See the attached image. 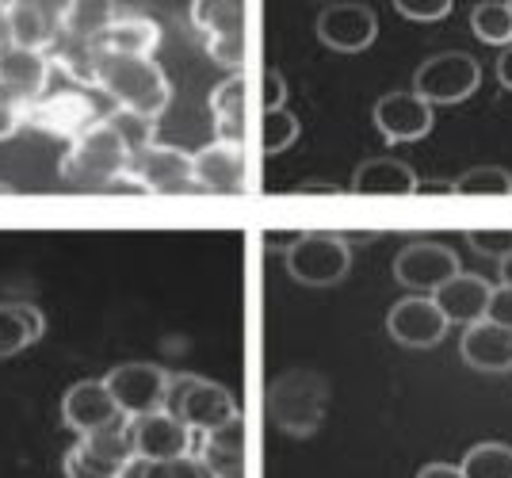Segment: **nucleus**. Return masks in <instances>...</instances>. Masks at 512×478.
<instances>
[{
    "instance_id": "nucleus-1",
    "label": "nucleus",
    "mask_w": 512,
    "mask_h": 478,
    "mask_svg": "<svg viewBox=\"0 0 512 478\" xmlns=\"http://www.w3.org/2000/svg\"><path fill=\"white\" fill-rule=\"evenodd\" d=\"M96 88L115 104V111H134L146 119H157L172 104V81L153 58H115L100 50Z\"/></svg>"
},
{
    "instance_id": "nucleus-2",
    "label": "nucleus",
    "mask_w": 512,
    "mask_h": 478,
    "mask_svg": "<svg viewBox=\"0 0 512 478\" xmlns=\"http://www.w3.org/2000/svg\"><path fill=\"white\" fill-rule=\"evenodd\" d=\"M130 173V153L111 131V123H96L77 142H69L62 157V180L85 192H111Z\"/></svg>"
},
{
    "instance_id": "nucleus-3",
    "label": "nucleus",
    "mask_w": 512,
    "mask_h": 478,
    "mask_svg": "<svg viewBox=\"0 0 512 478\" xmlns=\"http://www.w3.org/2000/svg\"><path fill=\"white\" fill-rule=\"evenodd\" d=\"M329 410V383L318 371L295 368L287 375H279L268 391V413L272 425L283 429L287 436H310L321 429Z\"/></svg>"
},
{
    "instance_id": "nucleus-4",
    "label": "nucleus",
    "mask_w": 512,
    "mask_h": 478,
    "mask_svg": "<svg viewBox=\"0 0 512 478\" xmlns=\"http://www.w3.org/2000/svg\"><path fill=\"white\" fill-rule=\"evenodd\" d=\"M165 410L180 417L192 433H214L241 417L234 394L211 379H199V375H169Z\"/></svg>"
},
{
    "instance_id": "nucleus-5",
    "label": "nucleus",
    "mask_w": 512,
    "mask_h": 478,
    "mask_svg": "<svg viewBox=\"0 0 512 478\" xmlns=\"http://www.w3.org/2000/svg\"><path fill=\"white\" fill-rule=\"evenodd\" d=\"M192 23L199 39L214 58V66L241 73L245 69V23H249V8L241 0H199L192 4Z\"/></svg>"
},
{
    "instance_id": "nucleus-6",
    "label": "nucleus",
    "mask_w": 512,
    "mask_h": 478,
    "mask_svg": "<svg viewBox=\"0 0 512 478\" xmlns=\"http://www.w3.org/2000/svg\"><path fill=\"white\" fill-rule=\"evenodd\" d=\"M478 85H482V66L474 54H463V50L432 54L428 62H421L417 77H413V92L432 108L463 104L478 92Z\"/></svg>"
},
{
    "instance_id": "nucleus-7",
    "label": "nucleus",
    "mask_w": 512,
    "mask_h": 478,
    "mask_svg": "<svg viewBox=\"0 0 512 478\" xmlns=\"http://www.w3.org/2000/svg\"><path fill=\"white\" fill-rule=\"evenodd\" d=\"M352 268V245L341 234H299L287 245V272L306 287H333Z\"/></svg>"
},
{
    "instance_id": "nucleus-8",
    "label": "nucleus",
    "mask_w": 512,
    "mask_h": 478,
    "mask_svg": "<svg viewBox=\"0 0 512 478\" xmlns=\"http://www.w3.org/2000/svg\"><path fill=\"white\" fill-rule=\"evenodd\" d=\"M104 119L107 115L85 88L50 92V96H43L39 104H31V111H27V127L50 134V138H62V142H77L81 134L92 131Z\"/></svg>"
},
{
    "instance_id": "nucleus-9",
    "label": "nucleus",
    "mask_w": 512,
    "mask_h": 478,
    "mask_svg": "<svg viewBox=\"0 0 512 478\" xmlns=\"http://www.w3.org/2000/svg\"><path fill=\"white\" fill-rule=\"evenodd\" d=\"M130 176L138 180L142 192L153 196H192L199 192L195 184V153L180 146H150L130 161Z\"/></svg>"
},
{
    "instance_id": "nucleus-10",
    "label": "nucleus",
    "mask_w": 512,
    "mask_h": 478,
    "mask_svg": "<svg viewBox=\"0 0 512 478\" xmlns=\"http://www.w3.org/2000/svg\"><path fill=\"white\" fill-rule=\"evenodd\" d=\"M172 371L157 364H119L107 371V391L115 398V406L123 413V421L146 417V413L165 410V391H169Z\"/></svg>"
},
{
    "instance_id": "nucleus-11",
    "label": "nucleus",
    "mask_w": 512,
    "mask_h": 478,
    "mask_svg": "<svg viewBox=\"0 0 512 478\" xmlns=\"http://www.w3.org/2000/svg\"><path fill=\"white\" fill-rule=\"evenodd\" d=\"M134 459L127 425H111L104 433L81 436L65 452V478H119V471Z\"/></svg>"
},
{
    "instance_id": "nucleus-12",
    "label": "nucleus",
    "mask_w": 512,
    "mask_h": 478,
    "mask_svg": "<svg viewBox=\"0 0 512 478\" xmlns=\"http://www.w3.org/2000/svg\"><path fill=\"white\" fill-rule=\"evenodd\" d=\"M130 436V448L138 459H180V456H195L199 448V433H192L180 417H172L169 410L146 413V417H134V421H123Z\"/></svg>"
},
{
    "instance_id": "nucleus-13",
    "label": "nucleus",
    "mask_w": 512,
    "mask_h": 478,
    "mask_svg": "<svg viewBox=\"0 0 512 478\" xmlns=\"http://www.w3.org/2000/svg\"><path fill=\"white\" fill-rule=\"evenodd\" d=\"M459 272H463L459 257L440 241H409L406 249L394 257V280L409 291H421V295L440 291Z\"/></svg>"
},
{
    "instance_id": "nucleus-14",
    "label": "nucleus",
    "mask_w": 512,
    "mask_h": 478,
    "mask_svg": "<svg viewBox=\"0 0 512 478\" xmlns=\"http://www.w3.org/2000/svg\"><path fill=\"white\" fill-rule=\"evenodd\" d=\"M318 39L337 54H360L379 39V16L367 4H329L314 23Z\"/></svg>"
},
{
    "instance_id": "nucleus-15",
    "label": "nucleus",
    "mask_w": 512,
    "mask_h": 478,
    "mask_svg": "<svg viewBox=\"0 0 512 478\" xmlns=\"http://www.w3.org/2000/svg\"><path fill=\"white\" fill-rule=\"evenodd\" d=\"M375 127L383 134L390 146H402V142H421L428 131H432V119H436V108L425 104L417 92H386L383 100L375 104Z\"/></svg>"
},
{
    "instance_id": "nucleus-16",
    "label": "nucleus",
    "mask_w": 512,
    "mask_h": 478,
    "mask_svg": "<svg viewBox=\"0 0 512 478\" xmlns=\"http://www.w3.org/2000/svg\"><path fill=\"white\" fill-rule=\"evenodd\" d=\"M386 329L398 345L406 348H432L448 337V318L440 314V306L432 295H409L402 303L390 306Z\"/></svg>"
},
{
    "instance_id": "nucleus-17",
    "label": "nucleus",
    "mask_w": 512,
    "mask_h": 478,
    "mask_svg": "<svg viewBox=\"0 0 512 478\" xmlns=\"http://www.w3.org/2000/svg\"><path fill=\"white\" fill-rule=\"evenodd\" d=\"M195 184L199 192L211 196H237L249 188V161H245V146L237 142H222L214 138L211 146L195 153Z\"/></svg>"
},
{
    "instance_id": "nucleus-18",
    "label": "nucleus",
    "mask_w": 512,
    "mask_h": 478,
    "mask_svg": "<svg viewBox=\"0 0 512 478\" xmlns=\"http://www.w3.org/2000/svg\"><path fill=\"white\" fill-rule=\"evenodd\" d=\"M62 421L77 436H88V433H104L111 425H119L123 413L115 406V398H111L104 379H85V383H73V387L65 391Z\"/></svg>"
},
{
    "instance_id": "nucleus-19",
    "label": "nucleus",
    "mask_w": 512,
    "mask_h": 478,
    "mask_svg": "<svg viewBox=\"0 0 512 478\" xmlns=\"http://www.w3.org/2000/svg\"><path fill=\"white\" fill-rule=\"evenodd\" d=\"M8 35H12V46L20 50L50 54L54 43L62 39V8L39 4V0H16L8 4Z\"/></svg>"
},
{
    "instance_id": "nucleus-20",
    "label": "nucleus",
    "mask_w": 512,
    "mask_h": 478,
    "mask_svg": "<svg viewBox=\"0 0 512 478\" xmlns=\"http://www.w3.org/2000/svg\"><path fill=\"white\" fill-rule=\"evenodd\" d=\"M50 54H35V50H20L8 46L0 50V88H8L20 104H39L46 96V81H50Z\"/></svg>"
},
{
    "instance_id": "nucleus-21",
    "label": "nucleus",
    "mask_w": 512,
    "mask_h": 478,
    "mask_svg": "<svg viewBox=\"0 0 512 478\" xmlns=\"http://www.w3.org/2000/svg\"><path fill=\"white\" fill-rule=\"evenodd\" d=\"M490 291L493 283H486L482 276H470V272H459L451 276L440 291H432V299L440 306V314L448 318V326H474L486 318V306H490Z\"/></svg>"
},
{
    "instance_id": "nucleus-22",
    "label": "nucleus",
    "mask_w": 512,
    "mask_h": 478,
    "mask_svg": "<svg viewBox=\"0 0 512 478\" xmlns=\"http://www.w3.org/2000/svg\"><path fill=\"white\" fill-rule=\"evenodd\" d=\"M352 192L356 196H413L421 192V180L398 157H371L352 176Z\"/></svg>"
},
{
    "instance_id": "nucleus-23",
    "label": "nucleus",
    "mask_w": 512,
    "mask_h": 478,
    "mask_svg": "<svg viewBox=\"0 0 512 478\" xmlns=\"http://www.w3.org/2000/svg\"><path fill=\"white\" fill-rule=\"evenodd\" d=\"M463 360L474 371H509L512 368V333L493 322H474L463 329Z\"/></svg>"
},
{
    "instance_id": "nucleus-24",
    "label": "nucleus",
    "mask_w": 512,
    "mask_h": 478,
    "mask_svg": "<svg viewBox=\"0 0 512 478\" xmlns=\"http://www.w3.org/2000/svg\"><path fill=\"white\" fill-rule=\"evenodd\" d=\"M195 456L203 459V467H207L214 478L245 475V421L237 417V421L214 429V433H199Z\"/></svg>"
},
{
    "instance_id": "nucleus-25",
    "label": "nucleus",
    "mask_w": 512,
    "mask_h": 478,
    "mask_svg": "<svg viewBox=\"0 0 512 478\" xmlns=\"http://www.w3.org/2000/svg\"><path fill=\"white\" fill-rule=\"evenodd\" d=\"M161 43V27L150 20V16H138V12H123L119 20L111 23L100 39V50L104 54H115V58H153V50Z\"/></svg>"
},
{
    "instance_id": "nucleus-26",
    "label": "nucleus",
    "mask_w": 512,
    "mask_h": 478,
    "mask_svg": "<svg viewBox=\"0 0 512 478\" xmlns=\"http://www.w3.org/2000/svg\"><path fill=\"white\" fill-rule=\"evenodd\" d=\"M245 96H249V85H245V73H226L211 92V119H214V134L222 142H237L245 146Z\"/></svg>"
},
{
    "instance_id": "nucleus-27",
    "label": "nucleus",
    "mask_w": 512,
    "mask_h": 478,
    "mask_svg": "<svg viewBox=\"0 0 512 478\" xmlns=\"http://www.w3.org/2000/svg\"><path fill=\"white\" fill-rule=\"evenodd\" d=\"M119 16H123V8H115L107 0H69V4H62V35L96 46Z\"/></svg>"
},
{
    "instance_id": "nucleus-28",
    "label": "nucleus",
    "mask_w": 512,
    "mask_h": 478,
    "mask_svg": "<svg viewBox=\"0 0 512 478\" xmlns=\"http://www.w3.org/2000/svg\"><path fill=\"white\" fill-rule=\"evenodd\" d=\"M46 333V318L35 303H0V360L35 345Z\"/></svg>"
},
{
    "instance_id": "nucleus-29",
    "label": "nucleus",
    "mask_w": 512,
    "mask_h": 478,
    "mask_svg": "<svg viewBox=\"0 0 512 478\" xmlns=\"http://www.w3.org/2000/svg\"><path fill=\"white\" fill-rule=\"evenodd\" d=\"M50 66L62 69L77 88H96L100 81V46L77 43V39H58L50 50Z\"/></svg>"
},
{
    "instance_id": "nucleus-30",
    "label": "nucleus",
    "mask_w": 512,
    "mask_h": 478,
    "mask_svg": "<svg viewBox=\"0 0 512 478\" xmlns=\"http://www.w3.org/2000/svg\"><path fill=\"white\" fill-rule=\"evenodd\" d=\"M470 31L482 39L486 46H512V4L505 0H486V4H474L470 8Z\"/></svg>"
},
{
    "instance_id": "nucleus-31",
    "label": "nucleus",
    "mask_w": 512,
    "mask_h": 478,
    "mask_svg": "<svg viewBox=\"0 0 512 478\" xmlns=\"http://www.w3.org/2000/svg\"><path fill=\"white\" fill-rule=\"evenodd\" d=\"M459 471L467 478H512V448L501 440H486V444H474Z\"/></svg>"
},
{
    "instance_id": "nucleus-32",
    "label": "nucleus",
    "mask_w": 512,
    "mask_h": 478,
    "mask_svg": "<svg viewBox=\"0 0 512 478\" xmlns=\"http://www.w3.org/2000/svg\"><path fill=\"white\" fill-rule=\"evenodd\" d=\"M455 196H512V173L501 165H478L451 180Z\"/></svg>"
},
{
    "instance_id": "nucleus-33",
    "label": "nucleus",
    "mask_w": 512,
    "mask_h": 478,
    "mask_svg": "<svg viewBox=\"0 0 512 478\" xmlns=\"http://www.w3.org/2000/svg\"><path fill=\"white\" fill-rule=\"evenodd\" d=\"M107 123H111V131L119 134V142L127 146L130 161L138 157V153H146L153 142V131H157V119H146V115H134V111H111L107 115Z\"/></svg>"
},
{
    "instance_id": "nucleus-34",
    "label": "nucleus",
    "mask_w": 512,
    "mask_h": 478,
    "mask_svg": "<svg viewBox=\"0 0 512 478\" xmlns=\"http://www.w3.org/2000/svg\"><path fill=\"white\" fill-rule=\"evenodd\" d=\"M295 138H299V119H295V111H287V108L264 111V119H260V150L283 153L287 146H295Z\"/></svg>"
},
{
    "instance_id": "nucleus-35",
    "label": "nucleus",
    "mask_w": 512,
    "mask_h": 478,
    "mask_svg": "<svg viewBox=\"0 0 512 478\" xmlns=\"http://www.w3.org/2000/svg\"><path fill=\"white\" fill-rule=\"evenodd\" d=\"M146 478H214L199 456H180V459H146Z\"/></svg>"
},
{
    "instance_id": "nucleus-36",
    "label": "nucleus",
    "mask_w": 512,
    "mask_h": 478,
    "mask_svg": "<svg viewBox=\"0 0 512 478\" xmlns=\"http://www.w3.org/2000/svg\"><path fill=\"white\" fill-rule=\"evenodd\" d=\"M467 241L474 253L493 257V261H505L512 253V230H470Z\"/></svg>"
},
{
    "instance_id": "nucleus-37",
    "label": "nucleus",
    "mask_w": 512,
    "mask_h": 478,
    "mask_svg": "<svg viewBox=\"0 0 512 478\" xmlns=\"http://www.w3.org/2000/svg\"><path fill=\"white\" fill-rule=\"evenodd\" d=\"M394 8L413 23H436L451 16V0H394Z\"/></svg>"
},
{
    "instance_id": "nucleus-38",
    "label": "nucleus",
    "mask_w": 512,
    "mask_h": 478,
    "mask_svg": "<svg viewBox=\"0 0 512 478\" xmlns=\"http://www.w3.org/2000/svg\"><path fill=\"white\" fill-rule=\"evenodd\" d=\"M27 111H31L27 104H20L8 88H0V142L12 138L20 127H27Z\"/></svg>"
},
{
    "instance_id": "nucleus-39",
    "label": "nucleus",
    "mask_w": 512,
    "mask_h": 478,
    "mask_svg": "<svg viewBox=\"0 0 512 478\" xmlns=\"http://www.w3.org/2000/svg\"><path fill=\"white\" fill-rule=\"evenodd\" d=\"M486 322H493V326L509 329L512 333V287H505V283H497L490 291V306H486Z\"/></svg>"
},
{
    "instance_id": "nucleus-40",
    "label": "nucleus",
    "mask_w": 512,
    "mask_h": 478,
    "mask_svg": "<svg viewBox=\"0 0 512 478\" xmlns=\"http://www.w3.org/2000/svg\"><path fill=\"white\" fill-rule=\"evenodd\" d=\"M287 108V81L279 77L276 69L264 73V111H279Z\"/></svg>"
},
{
    "instance_id": "nucleus-41",
    "label": "nucleus",
    "mask_w": 512,
    "mask_h": 478,
    "mask_svg": "<svg viewBox=\"0 0 512 478\" xmlns=\"http://www.w3.org/2000/svg\"><path fill=\"white\" fill-rule=\"evenodd\" d=\"M417 478H467L455 463H425L421 471H417Z\"/></svg>"
},
{
    "instance_id": "nucleus-42",
    "label": "nucleus",
    "mask_w": 512,
    "mask_h": 478,
    "mask_svg": "<svg viewBox=\"0 0 512 478\" xmlns=\"http://www.w3.org/2000/svg\"><path fill=\"white\" fill-rule=\"evenodd\" d=\"M497 81L512 92V46L509 50H501V58H497Z\"/></svg>"
},
{
    "instance_id": "nucleus-43",
    "label": "nucleus",
    "mask_w": 512,
    "mask_h": 478,
    "mask_svg": "<svg viewBox=\"0 0 512 478\" xmlns=\"http://www.w3.org/2000/svg\"><path fill=\"white\" fill-rule=\"evenodd\" d=\"M119 478H146V459H130L127 467H123V471H119Z\"/></svg>"
},
{
    "instance_id": "nucleus-44",
    "label": "nucleus",
    "mask_w": 512,
    "mask_h": 478,
    "mask_svg": "<svg viewBox=\"0 0 512 478\" xmlns=\"http://www.w3.org/2000/svg\"><path fill=\"white\" fill-rule=\"evenodd\" d=\"M12 46V35H8V4H0V50Z\"/></svg>"
},
{
    "instance_id": "nucleus-45",
    "label": "nucleus",
    "mask_w": 512,
    "mask_h": 478,
    "mask_svg": "<svg viewBox=\"0 0 512 478\" xmlns=\"http://www.w3.org/2000/svg\"><path fill=\"white\" fill-rule=\"evenodd\" d=\"M497 264H501V283H505V287H512V253L505 257V261H497Z\"/></svg>"
},
{
    "instance_id": "nucleus-46",
    "label": "nucleus",
    "mask_w": 512,
    "mask_h": 478,
    "mask_svg": "<svg viewBox=\"0 0 512 478\" xmlns=\"http://www.w3.org/2000/svg\"><path fill=\"white\" fill-rule=\"evenodd\" d=\"M299 192H333L329 184H318V180H306V184H299Z\"/></svg>"
},
{
    "instance_id": "nucleus-47",
    "label": "nucleus",
    "mask_w": 512,
    "mask_h": 478,
    "mask_svg": "<svg viewBox=\"0 0 512 478\" xmlns=\"http://www.w3.org/2000/svg\"><path fill=\"white\" fill-rule=\"evenodd\" d=\"M226 478H245V475H226Z\"/></svg>"
}]
</instances>
